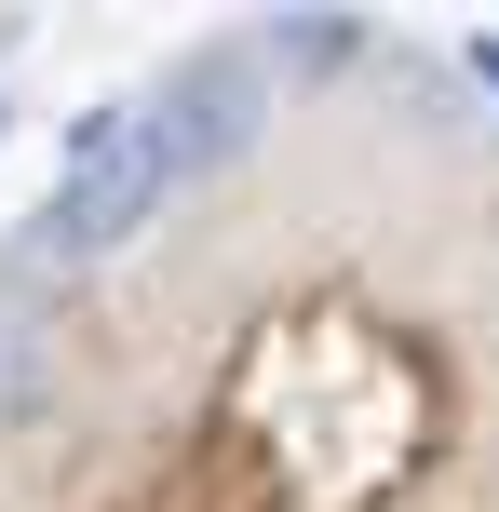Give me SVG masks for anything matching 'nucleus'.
I'll return each instance as SVG.
<instances>
[{"label":"nucleus","mask_w":499,"mask_h":512,"mask_svg":"<svg viewBox=\"0 0 499 512\" xmlns=\"http://www.w3.org/2000/svg\"><path fill=\"white\" fill-rule=\"evenodd\" d=\"M162 203H176L162 122H149V108H81L68 149H54L41 216H27V256H41V270H95V256H122Z\"/></svg>","instance_id":"nucleus-1"},{"label":"nucleus","mask_w":499,"mask_h":512,"mask_svg":"<svg viewBox=\"0 0 499 512\" xmlns=\"http://www.w3.org/2000/svg\"><path fill=\"white\" fill-rule=\"evenodd\" d=\"M149 122H162L176 189H189V176H230V162L257 149V122H270V54H257V41H189L176 68H162Z\"/></svg>","instance_id":"nucleus-2"},{"label":"nucleus","mask_w":499,"mask_h":512,"mask_svg":"<svg viewBox=\"0 0 499 512\" xmlns=\"http://www.w3.org/2000/svg\"><path fill=\"white\" fill-rule=\"evenodd\" d=\"M270 81H284V68H351V54H365V27H351V14H270Z\"/></svg>","instance_id":"nucleus-3"},{"label":"nucleus","mask_w":499,"mask_h":512,"mask_svg":"<svg viewBox=\"0 0 499 512\" xmlns=\"http://www.w3.org/2000/svg\"><path fill=\"white\" fill-rule=\"evenodd\" d=\"M473 81H486V95H499V27H486V41H473Z\"/></svg>","instance_id":"nucleus-4"},{"label":"nucleus","mask_w":499,"mask_h":512,"mask_svg":"<svg viewBox=\"0 0 499 512\" xmlns=\"http://www.w3.org/2000/svg\"><path fill=\"white\" fill-rule=\"evenodd\" d=\"M0 135H14V108H0Z\"/></svg>","instance_id":"nucleus-5"}]
</instances>
